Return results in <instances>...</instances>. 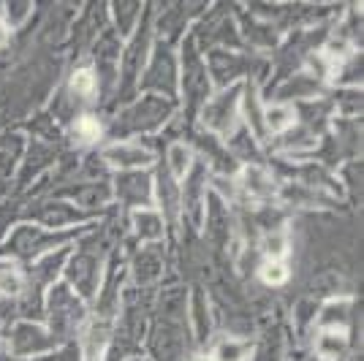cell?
I'll return each instance as SVG.
<instances>
[{"instance_id": "cell-15", "label": "cell", "mask_w": 364, "mask_h": 361, "mask_svg": "<svg viewBox=\"0 0 364 361\" xmlns=\"http://www.w3.org/2000/svg\"><path fill=\"white\" fill-rule=\"evenodd\" d=\"M74 134L82 144H90V141H95L101 136V125L92 120V117H79L74 125Z\"/></svg>"}, {"instance_id": "cell-5", "label": "cell", "mask_w": 364, "mask_h": 361, "mask_svg": "<svg viewBox=\"0 0 364 361\" xmlns=\"http://www.w3.org/2000/svg\"><path fill=\"white\" fill-rule=\"evenodd\" d=\"M264 131H272V134H283L289 131L291 125L296 122V112L291 106H269L264 112Z\"/></svg>"}, {"instance_id": "cell-8", "label": "cell", "mask_w": 364, "mask_h": 361, "mask_svg": "<svg viewBox=\"0 0 364 361\" xmlns=\"http://www.w3.org/2000/svg\"><path fill=\"white\" fill-rule=\"evenodd\" d=\"M316 345H318V353L329 356V359H337L346 350L348 340H346V331L343 329H323L318 334V343Z\"/></svg>"}, {"instance_id": "cell-3", "label": "cell", "mask_w": 364, "mask_h": 361, "mask_svg": "<svg viewBox=\"0 0 364 361\" xmlns=\"http://www.w3.org/2000/svg\"><path fill=\"white\" fill-rule=\"evenodd\" d=\"M14 350L19 356H36V353H41L44 347L55 345V337H46L41 329H36L31 323H22V326H16L14 331Z\"/></svg>"}, {"instance_id": "cell-10", "label": "cell", "mask_w": 364, "mask_h": 361, "mask_svg": "<svg viewBox=\"0 0 364 361\" xmlns=\"http://www.w3.org/2000/svg\"><path fill=\"white\" fill-rule=\"evenodd\" d=\"M22 274L16 271L14 264H9V261H0V293L3 296H19L22 293Z\"/></svg>"}, {"instance_id": "cell-6", "label": "cell", "mask_w": 364, "mask_h": 361, "mask_svg": "<svg viewBox=\"0 0 364 361\" xmlns=\"http://www.w3.org/2000/svg\"><path fill=\"white\" fill-rule=\"evenodd\" d=\"M134 226H136V234L144 242H155L164 237V220L155 212H136L134 215Z\"/></svg>"}, {"instance_id": "cell-2", "label": "cell", "mask_w": 364, "mask_h": 361, "mask_svg": "<svg viewBox=\"0 0 364 361\" xmlns=\"http://www.w3.org/2000/svg\"><path fill=\"white\" fill-rule=\"evenodd\" d=\"M234 114H237V87L210 101V106L204 109V122H207L213 131H220V134H223V131L231 128Z\"/></svg>"}, {"instance_id": "cell-7", "label": "cell", "mask_w": 364, "mask_h": 361, "mask_svg": "<svg viewBox=\"0 0 364 361\" xmlns=\"http://www.w3.org/2000/svg\"><path fill=\"white\" fill-rule=\"evenodd\" d=\"M242 188L250 193L253 198H264L272 193V180H269V174L267 171H261V168H247L242 174Z\"/></svg>"}, {"instance_id": "cell-13", "label": "cell", "mask_w": 364, "mask_h": 361, "mask_svg": "<svg viewBox=\"0 0 364 361\" xmlns=\"http://www.w3.org/2000/svg\"><path fill=\"white\" fill-rule=\"evenodd\" d=\"M261 280H264L267 286H283V283L289 280V269H286L280 261H267V264L261 266Z\"/></svg>"}, {"instance_id": "cell-9", "label": "cell", "mask_w": 364, "mask_h": 361, "mask_svg": "<svg viewBox=\"0 0 364 361\" xmlns=\"http://www.w3.org/2000/svg\"><path fill=\"white\" fill-rule=\"evenodd\" d=\"M107 337H109V331L104 323H101V326L95 323V326H90V329L85 331V356H87V361L101 359V353H104V347H107Z\"/></svg>"}, {"instance_id": "cell-14", "label": "cell", "mask_w": 364, "mask_h": 361, "mask_svg": "<svg viewBox=\"0 0 364 361\" xmlns=\"http://www.w3.org/2000/svg\"><path fill=\"white\" fill-rule=\"evenodd\" d=\"M247 359V345L242 343H234V340H226L218 345V353H215V361H245Z\"/></svg>"}, {"instance_id": "cell-4", "label": "cell", "mask_w": 364, "mask_h": 361, "mask_svg": "<svg viewBox=\"0 0 364 361\" xmlns=\"http://www.w3.org/2000/svg\"><path fill=\"white\" fill-rule=\"evenodd\" d=\"M112 166H120V168H141V166H150V152L136 147V144H114L104 152Z\"/></svg>"}, {"instance_id": "cell-12", "label": "cell", "mask_w": 364, "mask_h": 361, "mask_svg": "<svg viewBox=\"0 0 364 361\" xmlns=\"http://www.w3.org/2000/svg\"><path fill=\"white\" fill-rule=\"evenodd\" d=\"M158 188H161V204H164V210H166L168 217H174V215H177V201H180V196H177V188H174V182L161 174V182H158Z\"/></svg>"}, {"instance_id": "cell-16", "label": "cell", "mask_w": 364, "mask_h": 361, "mask_svg": "<svg viewBox=\"0 0 364 361\" xmlns=\"http://www.w3.org/2000/svg\"><path fill=\"white\" fill-rule=\"evenodd\" d=\"M71 90L76 92V95H92L95 92V74L92 71H76L74 79H71Z\"/></svg>"}, {"instance_id": "cell-1", "label": "cell", "mask_w": 364, "mask_h": 361, "mask_svg": "<svg viewBox=\"0 0 364 361\" xmlns=\"http://www.w3.org/2000/svg\"><path fill=\"white\" fill-rule=\"evenodd\" d=\"M49 307H52V326L58 331H65L76 326L79 320H82V304L71 296V291H65V288H58L55 293H52V301H49Z\"/></svg>"}, {"instance_id": "cell-11", "label": "cell", "mask_w": 364, "mask_h": 361, "mask_svg": "<svg viewBox=\"0 0 364 361\" xmlns=\"http://www.w3.org/2000/svg\"><path fill=\"white\" fill-rule=\"evenodd\" d=\"M168 166H171V174L174 177H185L188 168H191V150L185 144H171V150H168Z\"/></svg>"}, {"instance_id": "cell-19", "label": "cell", "mask_w": 364, "mask_h": 361, "mask_svg": "<svg viewBox=\"0 0 364 361\" xmlns=\"http://www.w3.org/2000/svg\"><path fill=\"white\" fill-rule=\"evenodd\" d=\"M193 361H215V359H210V356H196Z\"/></svg>"}, {"instance_id": "cell-17", "label": "cell", "mask_w": 364, "mask_h": 361, "mask_svg": "<svg viewBox=\"0 0 364 361\" xmlns=\"http://www.w3.org/2000/svg\"><path fill=\"white\" fill-rule=\"evenodd\" d=\"M264 250H267V256L272 258V261H277V258H283L286 256V237L283 234H269L267 237V244H264Z\"/></svg>"}, {"instance_id": "cell-18", "label": "cell", "mask_w": 364, "mask_h": 361, "mask_svg": "<svg viewBox=\"0 0 364 361\" xmlns=\"http://www.w3.org/2000/svg\"><path fill=\"white\" fill-rule=\"evenodd\" d=\"M6 41H9V28H6L3 22H0V46L6 44Z\"/></svg>"}]
</instances>
